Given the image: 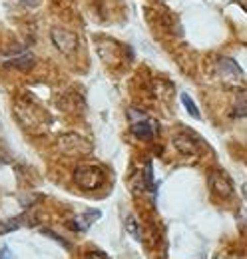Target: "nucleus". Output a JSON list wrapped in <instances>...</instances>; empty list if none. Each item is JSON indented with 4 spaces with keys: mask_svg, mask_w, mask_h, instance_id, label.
I'll return each mask as SVG.
<instances>
[{
    "mask_svg": "<svg viewBox=\"0 0 247 259\" xmlns=\"http://www.w3.org/2000/svg\"><path fill=\"white\" fill-rule=\"evenodd\" d=\"M74 182L82 188V190H96L104 184V171L92 165V163H82L74 169Z\"/></svg>",
    "mask_w": 247,
    "mask_h": 259,
    "instance_id": "1",
    "label": "nucleus"
},
{
    "mask_svg": "<svg viewBox=\"0 0 247 259\" xmlns=\"http://www.w3.org/2000/svg\"><path fill=\"white\" fill-rule=\"evenodd\" d=\"M130 120H132V134L140 140H152L155 134V124L142 112L130 110Z\"/></svg>",
    "mask_w": 247,
    "mask_h": 259,
    "instance_id": "2",
    "label": "nucleus"
},
{
    "mask_svg": "<svg viewBox=\"0 0 247 259\" xmlns=\"http://www.w3.org/2000/svg\"><path fill=\"white\" fill-rule=\"evenodd\" d=\"M50 38H52V42H54V46L60 50L62 54H74L76 50H78V36L74 32H70V30H66V28H52L50 30Z\"/></svg>",
    "mask_w": 247,
    "mask_h": 259,
    "instance_id": "3",
    "label": "nucleus"
},
{
    "mask_svg": "<svg viewBox=\"0 0 247 259\" xmlns=\"http://www.w3.org/2000/svg\"><path fill=\"white\" fill-rule=\"evenodd\" d=\"M210 188L219 197H231L233 195V184L223 171H212L210 174Z\"/></svg>",
    "mask_w": 247,
    "mask_h": 259,
    "instance_id": "4",
    "label": "nucleus"
},
{
    "mask_svg": "<svg viewBox=\"0 0 247 259\" xmlns=\"http://www.w3.org/2000/svg\"><path fill=\"white\" fill-rule=\"evenodd\" d=\"M100 215H102V211H100V209H90V211H86V213L78 215V218L72 222V229H76V231H86V229L92 226Z\"/></svg>",
    "mask_w": 247,
    "mask_h": 259,
    "instance_id": "5",
    "label": "nucleus"
},
{
    "mask_svg": "<svg viewBox=\"0 0 247 259\" xmlns=\"http://www.w3.org/2000/svg\"><path fill=\"white\" fill-rule=\"evenodd\" d=\"M174 144L176 148L182 152V154H195L197 152V142L189 138V134H178L174 138Z\"/></svg>",
    "mask_w": 247,
    "mask_h": 259,
    "instance_id": "6",
    "label": "nucleus"
},
{
    "mask_svg": "<svg viewBox=\"0 0 247 259\" xmlns=\"http://www.w3.org/2000/svg\"><path fill=\"white\" fill-rule=\"evenodd\" d=\"M219 72L223 74V76H231V78H243V72H241V68L237 62H233L231 58H219Z\"/></svg>",
    "mask_w": 247,
    "mask_h": 259,
    "instance_id": "7",
    "label": "nucleus"
},
{
    "mask_svg": "<svg viewBox=\"0 0 247 259\" xmlns=\"http://www.w3.org/2000/svg\"><path fill=\"white\" fill-rule=\"evenodd\" d=\"M233 116H235V118H243V116H247V90H243V92L237 94Z\"/></svg>",
    "mask_w": 247,
    "mask_h": 259,
    "instance_id": "8",
    "label": "nucleus"
},
{
    "mask_svg": "<svg viewBox=\"0 0 247 259\" xmlns=\"http://www.w3.org/2000/svg\"><path fill=\"white\" fill-rule=\"evenodd\" d=\"M8 66L20 68V70H30L32 66H34V56H32V54H22V56L14 58L12 62H8Z\"/></svg>",
    "mask_w": 247,
    "mask_h": 259,
    "instance_id": "9",
    "label": "nucleus"
},
{
    "mask_svg": "<svg viewBox=\"0 0 247 259\" xmlns=\"http://www.w3.org/2000/svg\"><path fill=\"white\" fill-rule=\"evenodd\" d=\"M182 104H184V108L189 112V116L191 118H195V120H199V110H197V106H195V102L189 98V94H182Z\"/></svg>",
    "mask_w": 247,
    "mask_h": 259,
    "instance_id": "10",
    "label": "nucleus"
},
{
    "mask_svg": "<svg viewBox=\"0 0 247 259\" xmlns=\"http://www.w3.org/2000/svg\"><path fill=\"white\" fill-rule=\"evenodd\" d=\"M44 235H48V237H52V239H56V241H58L60 245H64L66 249L70 247V243H68V241H64V239H60V237H58V235H56L54 231H50V229H44Z\"/></svg>",
    "mask_w": 247,
    "mask_h": 259,
    "instance_id": "11",
    "label": "nucleus"
},
{
    "mask_svg": "<svg viewBox=\"0 0 247 259\" xmlns=\"http://www.w3.org/2000/svg\"><path fill=\"white\" fill-rule=\"evenodd\" d=\"M86 259H110L106 253H102V251H98V249H92L88 255H86Z\"/></svg>",
    "mask_w": 247,
    "mask_h": 259,
    "instance_id": "12",
    "label": "nucleus"
},
{
    "mask_svg": "<svg viewBox=\"0 0 247 259\" xmlns=\"http://www.w3.org/2000/svg\"><path fill=\"white\" fill-rule=\"evenodd\" d=\"M18 2H22L24 6H30V8H34V6L40 4V0H18Z\"/></svg>",
    "mask_w": 247,
    "mask_h": 259,
    "instance_id": "13",
    "label": "nucleus"
},
{
    "mask_svg": "<svg viewBox=\"0 0 247 259\" xmlns=\"http://www.w3.org/2000/svg\"><path fill=\"white\" fill-rule=\"evenodd\" d=\"M0 259H10V251H8V247H2V249H0Z\"/></svg>",
    "mask_w": 247,
    "mask_h": 259,
    "instance_id": "14",
    "label": "nucleus"
}]
</instances>
